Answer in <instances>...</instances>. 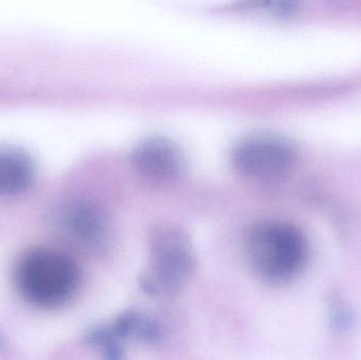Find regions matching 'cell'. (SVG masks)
I'll use <instances>...</instances> for the list:
<instances>
[{
	"mask_svg": "<svg viewBox=\"0 0 361 360\" xmlns=\"http://www.w3.org/2000/svg\"><path fill=\"white\" fill-rule=\"evenodd\" d=\"M130 160L135 173L152 183H176L187 169L186 156L180 146L169 137L158 135L140 142Z\"/></svg>",
	"mask_w": 361,
	"mask_h": 360,
	"instance_id": "5",
	"label": "cell"
},
{
	"mask_svg": "<svg viewBox=\"0 0 361 360\" xmlns=\"http://www.w3.org/2000/svg\"><path fill=\"white\" fill-rule=\"evenodd\" d=\"M110 327L123 344L125 340H135L154 345L163 337L162 325L158 321L135 310L122 313Z\"/></svg>",
	"mask_w": 361,
	"mask_h": 360,
	"instance_id": "8",
	"label": "cell"
},
{
	"mask_svg": "<svg viewBox=\"0 0 361 360\" xmlns=\"http://www.w3.org/2000/svg\"><path fill=\"white\" fill-rule=\"evenodd\" d=\"M85 342L107 359H123L124 344L118 340L110 325H102L90 328L85 334Z\"/></svg>",
	"mask_w": 361,
	"mask_h": 360,
	"instance_id": "9",
	"label": "cell"
},
{
	"mask_svg": "<svg viewBox=\"0 0 361 360\" xmlns=\"http://www.w3.org/2000/svg\"><path fill=\"white\" fill-rule=\"evenodd\" d=\"M231 162L238 175L259 183L280 181L296 166L297 151L288 139L274 133H252L231 150Z\"/></svg>",
	"mask_w": 361,
	"mask_h": 360,
	"instance_id": "4",
	"label": "cell"
},
{
	"mask_svg": "<svg viewBox=\"0 0 361 360\" xmlns=\"http://www.w3.org/2000/svg\"><path fill=\"white\" fill-rule=\"evenodd\" d=\"M61 225L73 240L90 249H103L111 236L109 219L103 209L88 200L68 203L61 216Z\"/></svg>",
	"mask_w": 361,
	"mask_h": 360,
	"instance_id": "6",
	"label": "cell"
},
{
	"mask_svg": "<svg viewBox=\"0 0 361 360\" xmlns=\"http://www.w3.org/2000/svg\"><path fill=\"white\" fill-rule=\"evenodd\" d=\"M13 279L16 291L25 302L51 310L61 308L73 298L80 287V273L67 254L37 247L18 258Z\"/></svg>",
	"mask_w": 361,
	"mask_h": 360,
	"instance_id": "1",
	"label": "cell"
},
{
	"mask_svg": "<svg viewBox=\"0 0 361 360\" xmlns=\"http://www.w3.org/2000/svg\"><path fill=\"white\" fill-rule=\"evenodd\" d=\"M36 175L31 156L15 147L0 146V196L14 197L27 192Z\"/></svg>",
	"mask_w": 361,
	"mask_h": 360,
	"instance_id": "7",
	"label": "cell"
},
{
	"mask_svg": "<svg viewBox=\"0 0 361 360\" xmlns=\"http://www.w3.org/2000/svg\"><path fill=\"white\" fill-rule=\"evenodd\" d=\"M148 249L149 270L141 278L144 291L154 297L180 293L197 268L188 234L175 224H159L150 232Z\"/></svg>",
	"mask_w": 361,
	"mask_h": 360,
	"instance_id": "3",
	"label": "cell"
},
{
	"mask_svg": "<svg viewBox=\"0 0 361 360\" xmlns=\"http://www.w3.org/2000/svg\"><path fill=\"white\" fill-rule=\"evenodd\" d=\"M2 346H4V338L0 335V348H1Z\"/></svg>",
	"mask_w": 361,
	"mask_h": 360,
	"instance_id": "10",
	"label": "cell"
},
{
	"mask_svg": "<svg viewBox=\"0 0 361 360\" xmlns=\"http://www.w3.org/2000/svg\"><path fill=\"white\" fill-rule=\"evenodd\" d=\"M246 257L255 274L271 285L296 278L307 264L309 247L300 230L279 220L258 222L246 232Z\"/></svg>",
	"mask_w": 361,
	"mask_h": 360,
	"instance_id": "2",
	"label": "cell"
}]
</instances>
